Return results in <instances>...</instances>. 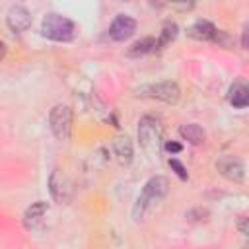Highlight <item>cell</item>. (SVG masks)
<instances>
[{
  "label": "cell",
  "instance_id": "obj_11",
  "mask_svg": "<svg viewBox=\"0 0 249 249\" xmlns=\"http://www.w3.org/2000/svg\"><path fill=\"white\" fill-rule=\"evenodd\" d=\"M113 152H115V156H117L121 165H128L132 161V156H134L132 140L128 136H117L113 140Z\"/></svg>",
  "mask_w": 249,
  "mask_h": 249
},
{
  "label": "cell",
  "instance_id": "obj_3",
  "mask_svg": "<svg viewBox=\"0 0 249 249\" xmlns=\"http://www.w3.org/2000/svg\"><path fill=\"white\" fill-rule=\"evenodd\" d=\"M74 23L58 14H47L41 21V33L51 41H70L74 37Z\"/></svg>",
  "mask_w": 249,
  "mask_h": 249
},
{
  "label": "cell",
  "instance_id": "obj_21",
  "mask_svg": "<svg viewBox=\"0 0 249 249\" xmlns=\"http://www.w3.org/2000/svg\"><path fill=\"white\" fill-rule=\"evenodd\" d=\"M163 148H165L169 154H177V152H181V150H183V146H181L179 142H165V144H163Z\"/></svg>",
  "mask_w": 249,
  "mask_h": 249
},
{
  "label": "cell",
  "instance_id": "obj_13",
  "mask_svg": "<svg viewBox=\"0 0 249 249\" xmlns=\"http://www.w3.org/2000/svg\"><path fill=\"white\" fill-rule=\"evenodd\" d=\"M179 134H181V138H183V140H187V142H189V144H193V146L202 144V142H204V138H206V134H204L202 126H200V124H196V123L181 124V126H179Z\"/></svg>",
  "mask_w": 249,
  "mask_h": 249
},
{
  "label": "cell",
  "instance_id": "obj_12",
  "mask_svg": "<svg viewBox=\"0 0 249 249\" xmlns=\"http://www.w3.org/2000/svg\"><path fill=\"white\" fill-rule=\"evenodd\" d=\"M214 31H216V27L210 21H204V19H198L193 25L187 27V35L191 39H196V41H212Z\"/></svg>",
  "mask_w": 249,
  "mask_h": 249
},
{
  "label": "cell",
  "instance_id": "obj_24",
  "mask_svg": "<svg viewBox=\"0 0 249 249\" xmlns=\"http://www.w3.org/2000/svg\"><path fill=\"white\" fill-rule=\"evenodd\" d=\"M119 2H123V0H119Z\"/></svg>",
  "mask_w": 249,
  "mask_h": 249
},
{
  "label": "cell",
  "instance_id": "obj_16",
  "mask_svg": "<svg viewBox=\"0 0 249 249\" xmlns=\"http://www.w3.org/2000/svg\"><path fill=\"white\" fill-rule=\"evenodd\" d=\"M177 23L175 21H165L163 27H161V33H160V39H156L158 43V49H163L165 45H169L171 41H175L177 37Z\"/></svg>",
  "mask_w": 249,
  "mask_h": 249
},
{
  "label": "cell",
  "instance_id": "obj_19",
  "mask_svg": "<svg viewBox=\"0 0 249 249\" xmlns=\"http://www.w3.org/2000/svg\"><path fill=\"white\" fill-rule=\"evenodd\" d=\"M165 2H167V6H173L177 10H189L195 6L196 0H165Z\"/></svg>",
  "mask_w": 249,
  "mask_h": 249
},
{
  "label": "cell",
  "instance_id": "obj_20",
  "mask_svg": "<svg viewBox=\"0 0 249 249\" xmlns=\"http://www.w3.org/2000/svg\"><path fill=\"white\" fill-rule=\"evenodd\" d=\"M237 230H239L243 235H249V218L241 216V218H239V222H237Z\"/></svg>",
  "mask_w": 249,
  "mask_h": 249
},
{
  "label": "cell",
  "instance_id": "obj_7",
  "mask_svg": "<svg viewBox=\"0 0 249 249\" xmlns=\"http://www.w3.org/2000/svg\"><path fill=\"white\" fill-rule=\"evenodd\" d=\"M49 189H51V195H53V198L56 202H60V204L70 202V198H72V185H70V181L66 179V175L62 171L54 169L51 173V177H49Z\"/></svg>",
  "mask_w": 249,
  "mask_h": 249
},
{
  "label": "cell",
  "instance_id": "obj_4",
  "mask_svg": "<svg viewBox=\"0 0 249 249\" xmlns=\"http://www.w3.org/2000/svg\"><path fill=\"white\" fill-rule=\"evenodd\" d=\"M49 124L56 140L66 142L72 134V109L68 105H54L49 113Z\"/></svg>",
  "mask_w": 249,
  "mask_h": 249
},
{
  "label": "cell",
  "instance_id": "obj_1",
  "mask_svg": "<svg viewBox=\"0 0 249 249\" xmlns=\"http://www.w3.org/2000/svg\"><path fill=\"white\" fill-rule=\"evenodd\" d=\"M167 193H169V181H167V177H163V175L150 177L144 183L142 193L138 195V198H136V202L132 206V218H134V222L136 224L138 222H144L154 212V208L167 196Z\"/></svg>",
  "mask_w": 249,
  "mask_h": 249
},
{
  "label": "cell",
  "instance_id": "obj_22",
  "mask_svg": "<svg viewBox=\"0 0 249 249\" xmlns=\"http://www.w3.org/2000/svg\"><path fill=\"white\" fill-rule=\"evenodd\" d=\"M150 6H154V8H165L167 2L165 0H150Z\"/></svg>",
  "mask_w": 249,
  "mask_h": 249
},
{
  "label": "cell",
  "instance_id": "obj_10",
  "mask_svg": "<svg viewBox=\"0 0 249 249\" xmlns=\"http://www.w3.org/2000/svg\"><path fill=\"white\" fill-rule=\"evenodd\" d=\"M47 212H49V204H47V202H43V200L33 202V204L25 210V214H23V226H25L27 230H37V228L43 224Z\"/></svg>",
  "mask_w": 249,
  "mask_h": 249
},
{
  "label": "cell",
  "instance_id": "obj_18",
  "mask_svg": "<svg viewBox=\"0 0 249 249\" xmlns=\"http://www.w3.org/2000/svg\"><path fill=\"white\" fill-rule=\"evenodd\" d=\"M169 167L177 173V177H179V179H183V181H185V179L189 177V173H187V169H185V165H183L181 161H177V160H169Z\"/></svg>",
  "mask_w": 249,
  "mask_h": 249
},
{
  "label": "cell",
  "instance_id": "obj_5",
  "mask_svg": "<svg viewBox=\"0 0 249 249\" xmlns=\"http://www.w3.org/2000/svg\"><path fill=\"white\" fill-rule=\"evenodd\" d=\"M140 95H148V97H154V99H160L163 103H177L179 97H181V91H179V86L175 82H158V84H152L148 88L142 89Z\"/></svg>",
  "mask_w": 249,
  "mask_h": 249
},
{
  "label": "cell",
  "instance_id": "obj_2",
  "mask_svg": "<svg viewBox=\"0 0 249 249\" xmlns=\"http://www.w3.org/2000/svg\"><path fill=\"white\" fill-rule=\"evenodd\" d=\"M138 140L142 150L150 158H160L161 144H163V126L156 117H142L138 123Z\"/></svg>",
  "mask_w": 249,
  "mask_h": 249
},
{
  "label": "cell",
  "instance_id": "obj_8",
  "mask_svg": "<svg viewBox=\"0 0 249 249\" xmlns=\"http://www.w3.org/2000/svg\"><path fill=\"white\" fill-rule=\"evenodd\" d=\"M134 31H136V19L130 16H124V14H119L113 19V23L109 25V37L113 41H124Z\"/></svg>",
  "mask_w": 249,
  "mask_h": 249
},
{
  "label": "cell",
  "instance_id": "obj_17",
  "mask_svg": "<svg viewBox=\"0 0 249 249\" xmlns=\"http://www.w3.org/2000/svg\"><path fill=\"white\" fill-rule=\"evenodd\" d=\"M212 41L218 43L220 47H226V49H230V47L233 45V37H231L228 31H222V29H216V31H214Z\"/></svg>",
  "mask_w": 249,
  "mask_h": 249
},
{
  "label": "cell",
  "instance_id": "obj_6",
  "mask_svg": "<svg viewBox=\"0 0 249 249\" xmlns=\"http://www.w3.org/2000/svg\"><path fill=\"white\" fill-rule=\"evenodd\" d=\"M216 169L220 171L222 177H226L228 181H233V183H241L243 177H245V165L235 156H224V158H220L216 161Z\"/></svg>",
  "mask_w": 249,
  "mask_h": 249
},
{
  "label": "cell",
  "instance_id": "obj_23",
  "mask_svg": "<svg viewBox=\"0 0 249 249\" xmlns=\"http://www.w3.org/2000/svg\"><path fill=\"white\" fill-rule=\"evenodd\" d=\"M4 56H6V45H4L2 41H0V60H2Z\"/></svg>",
  "mask_w": 249,
  "mask_h": 249
},
{
  "label": "cell",
  "instance_id": "obj_9",
  "mask_svg": "<svg viewBox=\"0 0 249 249\" xmlns=\"http://www.w3.org/2000/svg\"><path fill=\"white\" fill-rule=\"evenodd\" d=\"M6 23H8V27L12 31L21 33V31H25V29L31 27V14L23 6H14L8 12V16H6Z\"/></svg>",
  "mask_w": 249,
  "mask_h": 249
},
{
  "label": "cell",
  "instance_id": "obj_15",
  "mask_svg": "<svg viewBox=\"0 0 249 249\" xmlns=\"http://www.w3.org/2000/svg\"><path fill=\"white\" fill-rule=\"evenodd\" d=\"M154 51H158L156 39H154V37H144V39L136 41V43L126 51V54H128V56H142V54H148V53H154Z\"/></svg>",
  "mask_w": 249,
  "mask_h": 249
},
{
  "label": "cell",
  "instance_id": "obj_14",
  "mask_svg": "<svg viewBox=\"0 0 249 249\" xmlns=\"http://www.w3.org/2000/svg\"><path fill=\"white\" fill-rule=\"evenodd\" d=\"M230 103L237 109H243L249 105V89L243 82H235L230 88Z\"/></svg>",
  "mask_w": 249,
  "mask_h": 249
}]
</instances>
